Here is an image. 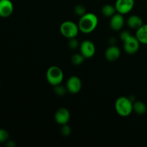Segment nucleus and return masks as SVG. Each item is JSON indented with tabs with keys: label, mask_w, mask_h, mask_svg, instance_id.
<instances>
[{
	"label": "nucleus",
	"mask_w": 147,
	"mask_h": 147,
	"mask_svg": "<svg viewBox=\"0 0 147 147\" xmlns=\"http://www.w3.org/2000/svg\"><path fill=\"white\" fill-rule=\"evenodd\" d=\"M98 24V18L93 13L86 12L80 17L78 22V28L81 32L84 34H90L93 32Z\"/></svg>",
	"instance_id": "f257e3e1"
},
{
	"label": "nucleus",
	"mask_w": 147,
	"mask_h": 147,
	"mask_svg": "<svg viewBox=\"0 0 147 147\" xmlns=\"http://www.w3.org/2000/svg\"><path fill=\"white\" fill-rule=\"evenodd\" d=\"M115 109L119 116L126 117L133 112V101L129 98L121 96L115 103Z\"/></svg>",
	"instance_id": "f03ea898"
},
{
	"label": "nucleus",
	"mask_w": 147,
	"mask_h": 147,
	"mask_svg": "<svg viewBox=\"0 0 147 147\" xmlns=\"http://www.w3.org/2000/svg\"><path fill=\"white\" fill-rule=\"evenodd\" d=\"M46 78L51 86H56L61 84L64 79V73L62 69L57 66H51L46 73Z\"/></svg>",
	"instance_id": "7ed1b4c3"
},
{
	"label": "nucleus",
	"mask_w": 147,
	"mask_h": 147,
	"mask_svg": "<svg viewBox=\"0 0 147 147\" xmlns=\"http://www.w3.org/2000/svg\"><path fill=\"white\" fill-rule=\"evenodd\" d=\"M78 25L72 21H65L60 24V32L65 38L71 39L76 37L79 32Z\"/></svg>",
	"instance_id": "20e7f679"
},
{
	"label": "nucleus",
	"mask_w": 147,
	"mask_h": 147,
	"mask_svg": "<svg viewBox=\"0 0 147 147\" xmlns=\"http://www.w3.org/2000/svg\"><path fill=\"white\" fill-rule=\"evenodd\" d=\"M123 50L126 53L129 55H133L137 53L139 50L140 44L136 36H132L131 34L129 37L123 40Z\"/></svg>",
	"instance_id": "39448f33"
},
{
	"label": "nucleus",
	"mask_w": 147,
	"mask_h": 147,
	"mask_svg": "<svg viewBox=\"0 0 147 147\" xmlns=\"http://www.w3.org/2000/svg\"><path fill=\"white\" fill-rule=\"evenodd\" d=\"M134 4V0H116L114 6L116 12L124 15L133 9Z\"/></svg>",
	"instance_id": "423d86ee"
},
{
	"label": "nucleus",
	"mask_w": 147,
	"mask_h": 147,
	"mask_svg": "<svg viewBox=\"0 0 147 147\" xmlns=\"http://www.w3.org/2000/svg\"><path fill=\"white\" fill-rule=\"evenodd\" d=\"M80 52L85 58H90L96 53V46L90 40H84L80 45Z\"/></svg>",
	"instance_id": "0eeeda50"
},
{
	"label": "nucleus",
	"mask_w": 147,
	"mask_h": 147,
	"mask_svg": "<svg viewBox=\"0 0 147 147\" xmlns=\"http://www.w3.org/2000/svg\"><path fill=\"white\" fill-rule=\"evenodd\" d=\"M66 88L67 91L70 93L76 94L80 92L82 88V82L78 76H71L69 78L66 83Z\"/></svg>",
	"instance_id": "6e6552de"
},
{
	"label": "nucleus",
	"mask_w": 147,
	"mask_h": 147,
	"mask_svg": "<svg viewBox=\"0 0 147 147\" xmlns=\"http://www.w3.org/2000/svg\"><path fill=\"white\" fill-rule=\"evenodd\" d=\"M70 119V113L65 108H60L55 113V121L59 125L67 124Z\"/></svg>",
	"instance_id": "1a4fd4ad"
},
{
	"label": "nucleus",
	"mask_w": 147,
	"mask_h": 147,
	"mask_svg": "<svg viewBox=\"0 0 147 147\" xmlns=\"http://www.w3.org/2000/svg\"><path fill=\"white\" fill-rule=\"evenodd\" d=\"M14 11V5L11 0H0V17L7 18Z\"/></svg>",
	"instance_id": "9d476101"
},
{
	"label": "nucleus",
	"mask_w": 147,
	"mask_h": 147,
	"mask_svg": "<svg viewBox=\"0 0 147 147\" xmlns=\"http://www.w3.org/2000/svg\"><path fill=\"white\" fill-rule=\"evenodd\" d=\"M125 24V20L123 15L119 13H116L111 17L110 27L115 31H119L123 28Z\"/></svg>",
	"instance_id": "9b49d317"
},
{
	"label": "nucleus",
	"mask_w": 147,
	"mask_h": 147,
	"mask_svg": "<svg viewBox=\"0 0 147 147\" xmlns=\"http://www.w3.org/2000/svg\"><path fill=\"white\" fill-rule=\"evenodd\" d=\"M121 55V50L117 46L112 45L106 49L105 52V57L108 61L114 62L119 58Z\"/></svg>",
	"instance_id": "f8f14e48"
},
{
	"label": "nucleus",
	"mask_w": 147,
	"mask_h": 147,
	"mask_svg": "<svg viewBox=\"0 0 147 147\" xmlns=\"http://www.w3.org/2000/svg\"><path fill=\"white\" fill-rule=\"evenodd\" d=\"M126 23H127V25L133 30H138L144 24L143 20L142 17L138 15H135V14L131 15L127 19Z\"/></svg>",
	"instance_id": "ddd939ff"
},
{
	"label": "nucleus",
	"mask_w": 147,
	"mask_h": 147,
	"mask_svg": "<svg viewBox=\"0 0 147 147\" xmlns=\"http://www.w3.org/2000/svg\"><path fill=\"white\" fill-rule=\"evenodd\" d=\"M136 37L141 44L147 45V24H144L136 30Z\"/></svg>",
	"instance_id": "4468645a"
},
{
	"label": "nucleus",
	"mask_w": 147,
	"mask_h": 147,
	"mask_svg": "<svg viewBox=\"0 0 147 147\" xmlns=\"http://www.w3.org/2000/svg\"><path fill=\"white\" fill-rule=\"evenodd\" d=\"M147 107L142 101H135L133 103V111L139 115H144L146 113Z\"/></svg>",
	"instance_id": "2eb2a0df"
},
{
	"label": "nucleus",
	"mask_w": 147,
	"mask_h": 147,
	"mask_svg": "<svg viewBox=\"0 0 147 147\" xmlns=\"http://www.w3.org/2000/svg\"><path fill=\"white\" fill-rule=\"evenodd\" d=\"M101 12L104 17H111L112 16L116 14V10L115 8V6L111 5V4H105L102 7Z\"/></svg>",
	"instance_id": "dca6fc26"
},
{
	"label": "nucleus",
	"mask_w": 147,
	"mask_h": 147,
	"mask_svg": "<svg viewBox=\"0 0 147 147\" xmlns=\"http://www.w3.org/2000/svg\"><path fill=\"white\" fill-rule=\"evenodd\" d=\"M85 60V57L82 55L80 53H76L74 54L71 57V62L73 65H79L82 64Z\"/></svg>",
	"instance_id": "f3484780"
},
{
	"label": "nucleus",
	"mask_w": 147,
	"mask_h": 147,
	"mask_svg": "<svg viewBox=\"0 0 147 147\" xmlns=\"http://www.w3.org/2000/svg\"><path fill=\"white\" fill-rule=\"evenodd\" d=\"M74 11L78 16H79V17H80L86 14V9L84 6L81 5V4H78V5H77L76 7H75Z\"/></svg>",
	"instance_id": "a211bd4d"
},
{
	"label": "nucleus",
	"mask_w": 147,
	"mask_h": 147,
	"mask_svg": "<svg viewBox=\"0 0 147 147\" xmlns=\"http://www.w3.org/2000/svg\"><path fill=\"white\" fill-rule=\"evenodd\" d=\"M54 90H55V93L57 96H63L65 94L67 90V88L63 87V86H60V85H58V86H55Z\"/></svg>",
	"instance_id": "6ab92c4d"
},
{
	"label": "nucleus",
	"mask_w": 147,
	"mask_h": 147,
	"mask_svg": "<svg viewBox=\"0 0 147 147\" xmlns=\"http://www.w3.org/2000/svg\"><path fill=\"white\" fill-rule=\"evenodd\" d=\"M9 134L8 131L4 129H0V143H4V142H7L9 139Z\"/></svg>",
	"instance_id": "aec40b11"
},
{
	"label": "nucleus",
	"mask_w": 147,
	"mask_h": 147,
	"mask_svg": "<svg viewBox=\"0 0 147 147\" xmlns=\"http://www.w3.org/2000/svg\"><path fill=\"white\" fill-rule=\"evenodd\" d=\"M68 46L70 48L73 49V50H75V49L80 47V45H79L78 41V40H76V37H73V38L69 39Z\"/></svg>",
	"instance_id": "412c9836"
},
{
	"label": "nucleus",
	"mask_w": 147,
	"mask_h": 147,
	"mask_svg": "<svg viewBox=\"0 0 147 147\" xmlns=\"http://www.w3.org/2000/svg\"><path fill=\"white\" fill-rule=\"evenodd\" d=\"M70 133H71V129H70V126L67 124H65L62 126L61 129V134L64 136H70Z\"/></svg>",
	"instance_id": "4be33fe9"
},
{
	"label": "nucleus",
	"mask_w": 147,
	"mask_h": 147,
	"mask_svg": "<svg viewBox=\"0 0 147 147\" xmlns=\"http://www.w3.org/2000/svg\"><path fill=\"white\" fill-rule=\"evenodd\" d=\"M130 35L131 34L129 31H123L120 34V37L122 41H123V40H126V39L127 38V37H129Z\"/></svg>",
	"instance_id": "5701e85b"
},
{
	"label": "nucleus",
	"mask_w": 147,
	"mask_h": 147,
	"mask_svg": "<svg viewBox=\"0 0 147 147\" xmlns=\"http://www.w3.org/2000/svg\"><path fill=\"white\" fill-rule=\"evenodd\" d=\"M12 143H13L12 141H10V142H9V143L7 144V146H11V147L15 146V144H12Z\"/></svg>",
	"instance_id": "b1692460"
},
{
	"label": "nucleus",
	"mask_w": 147,
	"mask_h": 147,
	"mask_svg": "<svg viewBox=\"0 0 147 147\" xmlns=\"http://www.w3.org/2000/svg\"><path fill=\"white\" fill-rule=\"evenodd\" d=\"M146 7H147V4H146Z\"/></svg>",
	"instance_id": "393cba45"
}]
</instances>
